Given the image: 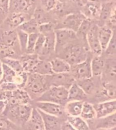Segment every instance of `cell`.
Instances as JSON below:
<instances>
[{"instance_id":"obj_25","label":"cell","mask_w":116,"mask_h":130,"mask_svg":"<svg viewBox=\"0 0 116 130\" xmlns=\"http://www.w3.org/2000/svg\"><path fill=\"white\" fill-rule=\"evenodd\" d=\"M40 111V113L42 117L44 124L45 129L46 130H55L60 124V119L58 117L54 115H50L48 114L43 112Z\"/></svg>"},{"instance_id":"obj_35","label":"cell","mask_w":116,"mask_h":130,"mask_svg":"<svg viewBox=\"0 0 116 130\" xmlns=\"http://www.w3.org/2000/svg\"><path fill=\"white\" fill-rule=\"evenodd\" d=\"M27 79L28 73L25 72L16 73L13 79V83H14L18 89H24L27 83Z\"/></svg>"},{"instance_id":"obj_2","label":"cell","mask_w":116,"mask_h":130,"mask_svg":"<svg viewBox=\"0 0 116 130\" xmlns=\"http://www.w3.org/2000/svg\"><path fill=\"white\" fill-rule=\"evenodd\" d=\"M37 101L49 102L63 105L68 101V89L64 87L52 86L39 96Z\"/></svg>"},{"instance_id":"obj_9","label":"cell","mask_w":116,"mask_h":130,"mask_svg":"<svg viewBox=\"0 0 116 130\" xmlns=\"http://www.w3.org/2000/svg\"><path fill=\"white\" fill-rule=\"evenodd\" d=\"M94 108L96 111V119H100L112 115L116 112L115 99L98 103L94 105Z\"/></svg>"},{"instance_id":"obj_1","label":"cell","mask_w":116,"mask_h":130,"mask_svg":"<svg viewBox=\"0 0 116 130\" xmlns=\"http://www.w3.org/2000/svg\"><path fill=\"white\" fill-rule=\"evenodd\" d=\"M33 108L28 104H16L7 106L4 112L9 121L17 125H24L27 123L31 114Z\"/></svg>"},{"instance_id":"obj_53","label":"cell","mask_w":116,"mask_h":130,"mask_svg":"<svg viewBox=\"0 0 116 130\" xmlns=\"http://www.w3.org/2000/svg\"><path fill=\"white\" fill-rule=\"evenodd\" d=\"M2 63L0 61V80L2 78Z\"/></svg>"},{"instance_id":"obj_13","label":"cell","mask_w":116,"mask_h":130,"mask_svg":"<svg viewBox=\"0 0 116 130\" xmlns=\"http://www.w3.org/2000/svg\"><path fill=\"white\" fill-rule=\"evenodd\" d=\"M25 124L28 130H46L42 115L37 108H33L31 114Z\"/></svg>"},{"instance_id":"obj_41","label":"cell","mask_w":116,"mask_h":130,"mask_svg":"<svg viewBox=\"0 0 116 130\" xmlns=\"http://www.w3.org/2000/svg\"><path fill=\"white\" fill-rule=\"evenodd\" d=\"M38 31L40 34H42L44 35L52 31H54V25L51 22L48 21L39 24Z\"/></svg>"},{"instance_id":"obj_30","label":"cell","mask_w":116,"mask_h":130,"mask_svg":"<svg viewBox=\"0 0 116 130\" xmlns=\"http://www.w3.org/2000/svg\"><path fill=\"white\" fill-rule=\"evenodd\" d=\"M115 11V6L114 2H109L101 4V12H100L99 18L102 20L106 21L110 17L112 13Z\"/></svg>"},{"instance_id":"obj_54","label":"cell","mask_w":116,"mask_h":130,"mask_svg":"<svg viewBox=\"0 0 116 130\" xmlns=\"http://www.w3.org/2000/svg\"><path fill=\"white\" fill-rule=\"evenodd\" d=\"M97 130H116L115 127L111 128V129H97Z\"/></svg>"},{"instance_id":"obj_5","label":"cell","mask_w":116,"mask_h":130,"mask_svg":"<svg viewBox=\"0 0 116 130\" xmlns=\"http://www.w3.org/2000/svg\"><path fill=\"white\" fill-rule=\"evenodd\" d=\"M54 36L56 51L64 48L78 38L75 31L65 28H59L55 30Z\"/></svg>"},{"instance_id":"obj_52","label":"cell","mask_w":116,"mask_h":130,"mask_svg":"<svg viewBox=\"0 0 116 130\" xmlns=\"http://www.w3.org/2000/svg\"><path fill=\"white\" fill-rule=\"evenodd\" d=\"M92 1H94L96 2H99L100 4H103V3L109 2H115V0H92Z\"/></svg>"},{"instance_id":"obj_15","label":"cell","mask_w":116,"mask_h":130,"mask_svg":"<svg viewBox=\"0 0 116 130\" xmlns=\"http://www.w3.org/2000/svg\"><path fill=\"white\" fill-rule=\"evenodd\" d=\"M98 34H99L100 45L103 52L113 36L114 31L107 25H105L99 27Z\"/></svg>"},{"instance_id":"obj_56","label":"cell","mask_w":116,"mask_h":130,"mask_svg":"<svg viewBox=\"0 0 116 130\" xmlns=\"http://www.w3.org/2000/svg\"><path fill=\"white\" fill-rule=\"evenodd\" d=\"M58 1H59L60 2L64 3L66 2H68V1H73V0H58Z\"/></svg>"},{"instance_id":"obj_12","label":"cell","mask_w":116,"mask_h":130,"mask_svg":"<svg viewBox=\"0 0 116 130\" xmlns=\"http://www.w3.org/2000/svg\"><path fill=\"white\" fill-rule=\"evenodd\" d=\"M31 98L27 91L24 89H16L12 92L10 98L8 101V106L16 104H28Z\"/></svg>"},{"instance_id":"obj_32","label":"cell","mask_w":116,"mask_h":130,"mask_svg":"<svg viewBox=\"0 0 116 130\" xmlns=\"http://www.w3.org/2000/svg\"><path fill=\"white\" fill-rule=\"evenodd\" d=\"M91 78H92L78 80L77 82H75L86 95H90L94 92L95 84L93 83L92 80Z\"/></svg>"},{"instance_id":"obj_19","label":"cell","mask_w":116,"mask_h":130,"mask_svg":"<svg viewBox=\"0 0 116 130\" xmlns=\"http://www.w3.org/2000/svg\"><path fill=\"white\" fill-rule=\"evenodd\" d=\"M17 43V32L15 30L4 31L0 34V44L13 48Z\"/></svg>"},{"instance_id":"obj_18","label":"cell","mask_w":116,"mask_h":130,"mask_svg":"<svg viewBox=\"0 0 116 130\" xmlns=\"http://www.w3.org/2000/svg\"><path fill=\"white\" fill-rule=\"evenodd\" d=\"M28 20L27 14L23 12H12L7 17L6 22L10 27H19L24 22Z\"/></svg>"},{"instance_id":"obj_7","label":"cell","mask_w":116,"mask_h":130,"mask_svg":"<svg viewBox=\"0 0 116 130\" xmlns=\"http://www.w3.org/2000/svg\"><path fill=\"white\" fill-rule=\"evenodd\" d=\"M99 29L97 25H92L86 36L89 48L95 55H101L103 53L99 40Z\"/></svg>"},{"instance_id":"obj_22","label":"cell","mask_w":116,"mask_h":130,"mask_svg":"<svg viewBox=\"0 0 116 130\" xmlns=\"http://www.w3.org/2000/svg\"><path fill=\"white\" fill-rule=\"evenodd\" d=\"M84 101L71 100L68 101L65 106V111L70 117L80 116Z\"/></svg>"},{"instance_id":"obj_10","label":"cell","mask_w":116,"mask_h":130,"mask_svg":"<svg viewBox=\"0 0 116 130\" xmlns=\"http://www.w3.org/2000/svg\"><path fill=\"white\" fill-rule=\"evenodd\" d=\"M86 18L82 13L71 14L67 15L63 20L61 23V27L59 28H65L76 32L80 27L81 23Z\"/></svg>"},{"instance_id":"obj_17","label":"cell","mask_w":116,"mask_h":130,"mask_svg":"<svg viewBox=\"0 0 116 130\" xmlns=\"http://www.w3.org/2000/svg\"><path fill=\"white\" fill-rule=\"evenodd\" d=\"M45 36H46V41L42 48V51L39 54V55L44 56V57L50 55L55 51L54 31L45 34Z\"/></svg>"},{"instance_id":"obj_16","label":"cell","mask_w":116,"mask_h":130,"mask_svg":"<svg viewBox=\"0 0 116 130\" xmlns=\"http://www.w3.org/2000/svg\"><path fill=\"white\" fill-rule=\"evenodd\" d=\"M50 65L54 74L69 73L71 71V65L62 58H55L51 61Z\"/></svg>"},{"instance_id":"obj_46","label":"cell","mask_w":116,"mask_h":130,"mask_svg":"<svg viewBox=\"0 0 116 130\" xmlns=\"http://www.w3.org/2000/svg\"><path fill=\"white\" fill-rule=\"evenodd\" d=\"M18 89L14 83L10 82H4L0 83V91H13L15 89Z\"/></svg>"},{"instance_id":"obj_45","label":"cell","mask_w":116,"mask_h":130,"mask_svg":"<svg viewBox=\"0 0 116 130\" xmlns=\"http://www.w3.org/2000/svg\"><path fill=\"white\" fill-rule=\"evenodd\" d=\"M58 0H42V6L44 10L49 12L54 9L58 5Z\"/></svg>"},{"instance_id":"obj_11","label":"cell","mask_w":116,"mask_h":130,"mask_svg":"<svg viewBox=\"0 0 116 130\" xmlns=\"http://www.w3.org/2000/svg\"><path fill=\"white\" fill-rule=\"evenodd\" d=\"M36 108L42 111L46 114L56 117H60L63 115V106L55 104V103L49 102H42L37 101L36 103Z\"/></svg>"},{"instance_id":"obj_27","label":"cell","mask_w":116,"mask_h":130,"mask_svg":"<svg viewBox=\"0 0 116 130\" xmlns=\"http://www.w3.org/2000/svg\"><path fill=\"white\" fill-rule=\"evenodd\" d=\"M96 128L97 129H111L116 127V112L105 117L98 119Z\"/></svg>"},{"instance_id":"obj_36","label":"cell","mask_w":116,"mask_h":130,"mask_svg":"<svg viewBox=\"0 0 116 130\" xmlns=\"http://www.w3.org/2000/svg\"><path fill=\"white\" fill-rule=\"evenodd\" d=\"M103 93L110 100L115 99V85L113 83H112L111 81H107L103 83Z\"/></svg>"},{"instance_id":"obj_6","label":"cell","mask_w":116,"mask_h":130,"mask_svg":"<svg viewBox=\"0 0 116 130\" xmlns=\"http://www.w3.org/2000/svg\"><path fill=\"white\" fill-rule=\"evenodd\" d=\"M70 74L76 80L92 78L90 60L88 57L83 61L71 66Z\"/></svg>"},{"instance_id":"obj_20","label":"cell","mask_w":116,"mask_h":130,"mask_svg":"<svg viewBox=\"0 0 116 130\" xmlns=\"http://www.w3.org/2000/svg\"><path fill=\"white\" fill-rule=\"evenodd\" d=\"M86 95L82 88L75 82L68 88V101H83L86 98Z\"/></svg>"},{"instance_id":"obj_48","label":"cell","mask_w":116,"mask_h":130,"mask_svg":"<svg viewBox=\"0 0 116 130\" xmlns=\"http://www.w3.org/2000/svg\"><path fill=\"white\" fill-rule=\"evenodd\" d=\"M10 127V121L5 118H0V130H9Z\"/></svg>"},{"instance_id":"obj_51","label":"cell","mask_w":116,"mask_h":130,"mask_svg":"<svg viewBox=\"0 0 116 130\" xmlns=\"http://www.w3.org/2000/svg\"><path fill=\"white\" fill-rule=\"evenodd\" d=\"M8 106V102L6 100H0V114L4 113Z\"/></svg>"},{"instance_id":"obj_23","label":"cell","mask_w":116,"mask_h":130,"mask_svg":"<svg viewBox=\"0 0 116 130\" xmlns=\"http://www.w3.org/2000/svg\"><path fill=\"white\" fill-rule=\"evenodd\" d=\"M39 60L40 58L35 54H27V55L25 56L21 61L24 72L31 73Z\"/></svg>"},{"instance_id":"obj_50","label":"cell","mask_w":116,"mask_h":130,"mask_svg":"<svg viewBox=\"0 0 116 130\" xmlns=\"http://www.w3.org/2000/svg\"><path fill=\"white\" fill-rule=\"evenodd\" d=\"M61 130H75V128L73 127V126L68 123L67 121L63 123V125H61Z\"/></svg>"},{"instance_id":"obj_31","label":"cell","mask_w":116,"mask_h":130,"mask_svg":"<svg viewBox=\"0 0 116 130\" xmlns=\"http://www.w3.org/2000/svg\"><path fill=\"white\" fill-rule=\"evenodd\" d=\"M38 25L39 24L34 18L27 20L21 25L19 27V29L23 31L27 34H31L33 33H39L38 31Z\"/></svg>"},{"instance_id":"obj_42","label":"cell","mask_w":116,"mask_h":130,"mask_svg":"<svg viewBox=\"0 0 116 130\" xmlns=\"http://www.w3.org/2000/svg\"><path fill=\"white\" fill-rule=\"evenodd\" d=\"M45 41H46V36H45V35L39 33L37 38V40H36L35 45L34 54L39 55V54H40V53L42 51L43 46L44 44Z\"/></svg>"},{"instance_id":"obj_43","label":"cell","mask_w":116,"mask_h":130,"mask_svg":"<svg viewBox=\"0 0 116 130\" xmlns=\"http://www.w3.org/2000/svg\"><path fill=\"white\" fill-rule=\"evenodd\" d=\"M107 55L109 56H115L116 54V42L115 38V34H113L112 38L109 42L108 45L106 47L105 50L104 51Z\"/></svg>"},{"instance_id":"obj_34","label":"cell","mask_w":116,"mask_h":130,"mask_svg":"<svg viewBox=\"0 0 116 130\" xmlns=\"http://www.w3.org/2000/svg\"><path fill=\"white\" fill-rule=\"evenodd\" d=\"M16 74V72H15L10 67L2 63V76L0 83H4V82L13 83V79Z\"/></svg>"},{"instance_id":"obj_3","label":"cell","mask_w":116,"mask_h":130,"mask_svg":"<svg viewBox=\"0 0 116 130\" xmlns=\"http://www.w3.org/2000/svg\"><path fill=\"white\" fill-rule=\"evenodd\" d=\"M25 87L29 94L30 93L41 95L50 87L48 76H41L35 73L28 74V79Z\"/></svg>"},{"instance_id":"obj_29","label":"cell","mask_w":116,"mask_h":130,"mask_svg":"<svg viewBox=\"0 0 116 130\" xmlns=\"http://www.w3.org/2000/svg\"><path fill=\"white\" fill-rule=\"evenodd\" d=\"M75 130H90L88 124L86 123V121L83 119L80 116L78 117H70L68 116L67 121Z\"/></svg>"},{"instance_id":"obj_40","label":"cell","mask_w":116,"mask_h":130,"mask_svg":"<svg viewBox=\"0 0 116 130\" xmlns=\"http://www.w3.org/2000/svg\"><path fill=\"white\" fill-rule=\"evenodd\" d=\"M38 35H39V33H33V34H29L27 49H26L27 54H34V48H35V45Z\"/></svg>"},{"instance_id":"obj_37","label":"cell","mask_w":116,"mask_h":130,"mask_svg":"<svg viewBox=\"0 0 116 130\" xmlns=\"http://www.w3.org/2000/svg\"><path fill=\"white\" fill-rule=\"evenodd\" d=\"M92 22H91V19H85L82 21V23H81L80 27L78 29V31H76V34L78 38V37H81L82 38L86 39V36L88 30L90 29V28L92 26Z\"/></svg>"},{"instance_id":"obj_47","label":"cell","mask_w":116,"mask_h":130,"mask_svg":"<svg viewBox=\"0 0 116 130\" xmlns=\"http://www.w3.org/2000/svg\"><path fill=\"white\" fill-rule=\"evenodd\" d=\"M10 0H0V14L5 15L8 12Z\"/></svg>"},{"instance_id":"obj_8","label":"cell","mask_w":116,"mask_h":130,"mask_svg":"<svg viewBox=\"0 0 116 130\" xmlns=\"http://www.w3.org/2000/svg\"><path fill=\"white\" fill-rule=\"evenodd\" d=\"M48 78L50 87H64L67 89L69 87L75 80L70 72L63 74H53L48 76Z\"/></svg>"},{"instance_id":"obj_55","label":"cell","mask_w":116,"mask_h":130,"mask_svg":"<svg viewBox=\"0 0 116 130\" xmlns=\"http://www.w3.org/2000/svg\"><path fill=\"white\" fill-rule=\"evenodd\" d=\"M89 1H91V0H81V2H82V4H84L86 2H89Z\"/></svg>"},{"instance_id":"obj_14","label":"cell","mask_w":116,"mask_h":130,"mask_svg":"<svg viewBox=\"0 0 116 130\" xmlns=\"http://www.w3.org/2000/svg\"><path fill=\"white\" fill-rule=\"evenodd\" d=\"M101 7V4L91 0L83 4L82 14L86 19H89L99 17Z\"/></svg>"},{"instance_id":"obj_28","label":"cell","mask_w":116,"mask_h":130,"mask_svg":"<svg viewBox=\"0 0 116 130\" xmlns=\"http://www.w3.org/2000/svg\"><path fill=\"white\" fill-rule=\"evenodd\" d=\"M80 117L85 121H91L96 119V111L94 108V105L90 103L84 102Z\"/></svg>"},{"instance_id":"obj_24","label":"cell","mask_w":116,"mask_h":130,"mask_svg":"<svg viewBox=\"0 0 116 130\" xmlns=\"http://www.w3.org/2000/svg\"><path fill=\"white\" fill-rule=\"evenodd\" d=\"M105 62L100 55H96L90 61L91 71L92 76L99 77L103 73Z\"/></svg>"},{"instance_id":"obj_21","label":"cell","mask_w":116,"mask_h":130,"mask_svg":"<svg viewBox=\"0 0 116 130\" xmlns=\"http://www.w3.org/2000/svg\"><path fill=\"white\" fill-rule=\"evenodd\" d=\"M33 0H10V8L13 12H25L33 6Z\"/></svg>"},{"instance_id":"obj_38","label":"cell","mask_w":116,"mask_h":130,"mask_svg":"<svg viewBox=\"0 0 116 130\" xmlns=\"http://www.w3.org/2000/svg\"><path fill=\"white\" fill-rule=\"evenodd\" d=\"M17 39H18V44L21 51L22 53H26V49H27V44L28 36L29 34L24 32L21 29L17 31Z\"/></svg>"},{"instance_id":"obj_57","label":"cell","mask_w":116,"mask_h":130,"mask_svg":"<svg viewBox=\"0 0 116 130\" xmlns=\"http://www.w3.org/2000/svg\"><path fill=\"white\" fill-rule=\"evenodd\" d=\"M73 1H74V2H77L78 4H82V2H81V0H73Z\"/></svg>"},{"instance_id":"obj_33","label":"cell","mask_w":116,"mask_h":130,"mask_svg":"<svg viewBox=\"0 0 116 130\" xmlns=\"http://www.w3.org/2000/svg\"><path fill=\"white\" fill-rule=\"evenodd\" d=\"M3 63L6 64V66L10 67L12 70L14 71L15 72L20 73L24 72L23 69V66L21 61L14 59V58H6L4 59L1 60Z\"/></svg>"},{"instance_id":"obj_39","label":"cell","mask_w":116,"mask_h":130,"mask_svg":"<svg viewBox=\"0 0 116 130\" xmlns=\"http://www.w3.org/2000/svg\"><path fill=\"white\" fill-rule=\"evenodd\" d=\"M14 55L15 51L13 48L0 44V61L6 58H13Z\"/></svg>"},{"instance_id":"obj_26","label":"cell","mask_w":116,"mask_h":130,"mask_svg":"<svg viewBox=\"0 0 116 130\" xmlns=\"http://www.w3.org/2000/svg\"><path fill=\"white\" fill-rule=\"evenodd\" d=\"M31 73H35L41 76H50L54 74L51 68L50 62L40 59L36 64Z\"/></svg>"},{"instance_id":"obj_49","label":"cell","mask_w":116,"mask_h":130,"mask_svg":"<svg viewBox=\"0 0 116 130\" xmlns=\"http://www.w3.org/2000/svg\"><path fill=\"white\" fill-rule=\"evenodd\" d=\"M107 27L111 28L112 30L115 29L116 25V20H115V11L112 13V14L110 16V17L107 20Z\"/></svg>"},{"instance_id":"obj_4","label":"cell","mask_w":116,"mask_h":130,"mask_svg":"<svg viewBox=\"0 0 116 130\" xmlns=\"http://www.w3.org/2000/svg\"><path fill=\"white\" fill-rule=\"evenodd\" d=\"M65 48L66 49L64 51L63 57L62 59L65 60L71 66L83 61L88 58L86 51L81 46L70 45Z\"/></svg>"},{"instance_id":"obj_44","label":"cell","mask_w":116,"mask_h":130,"mask_svg":"<svg viewBox=\"0 0 116 130\" xmlns=\"http://www.w3.org/2000/svg\"><path fill=\"white\" fill-rule=\"evenodd\" d=\"M107 73L108 76L112 78H114L115 76V60L112 59L105 65V70Z\"/></svg>"}]
</instances>
